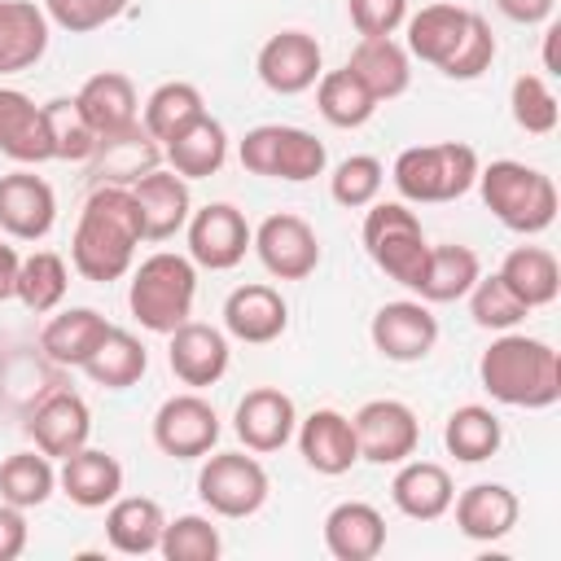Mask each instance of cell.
Wrapping results in <instances>:
<instances>
[{"instance_id":"1","label":"cell","mask_w":561,"mask_h":561,"mask_svg":"<svg viewBox=\"0 0 561 561\" xmlns=\"http://www.w3.org/2000/svg\"><path fill=\"white\" fill-rule=\"evenodd\" d=\"M145 241V219L140 202L123 184H96L92 197L79 210L75 241H70V263L83 280L110 285L131 272L136 245Z\"/></svg>"},{"instance_id":"2","label":"cell","mask_w":561,"mask_h":561,"mask_svg":"<svg viewBox=\"0 0 561 561\" xmlns=\"http://www.w3.org/2000/svg\"><path fill=\"white\" fill-rule=\"evenodd\" d=\"M478 381L495 403L508 408H552L561 399V355L526 333H500L482 359H478Z\"/></svg>"},{"instance_id":"3","label":"cell","mask_w":561,"mask_h":561,"mask_svg":"<svg viewBox=\"0 0 561 561\" xmlns=\"http://www.w3.org/2000/svg\"><path fill=\"white\" fill-rule=\"evenodd\" d=\"M473 184L482 188L486 210L504 228H513L522 237H535V232L552 228V219H557V184H552V175H543V171H535V167H526L517 158H495V162L478 167Z\"/></svg>"},{"instance_id":"4","label":"cell","mask_w":561,"mask_h":561,"mask_svg":"<svg viewBox=\"0 0 561 561\" xmlns=\"http://www.w3.org/2000/svg\"><path fill=\"white\" fill-rule=\"evenodd\" d=\"M193 294H197L193 259L158 250V254L140 259V267L131 272L127 307L149 333H171L193 316Z\"/></svg>"},{"instance_id":"5","label":"cell","mask_w":561,"mask_h":561,"mask_svg":"<svg viewBox=\"0 0 561 561\" xmlns=\"http://www.w3.org/2000/svg\"><path fill=\"white\" fill-rule=\"evenodd\" d=\"M390 180L408 202H456L478 180V153L465 140L412 145L394 158Z\"/></svg>"},{"instance_id":"6","label":"cell","mask_w":561,"mask_h":561,"mask_svg":"<svg viewBox=\"0 0 561 561\" xmlns=\"http://www.w3.org/2000/svg\"><path fill=\"white\" fill-rule=\"evenodd\" d=\"M364 250L368 259L403 289L421 285L425 259H430V241L421 232V219L403 206V202H373L364 215Z\"/></svg>"},{"instance_id":"7","label":"cell","mask_w":561,"mask_h":561,"mask_svg":"<svg viewBox=\"0 0 561 561\" xmlns=\"http://www.w3.org/2000/svg\"><path fill=\"white\" fill-rule=\"evenodd\" d=\"M237 153H241V167L250 175H272V180H289V184L316 180L329 167L324 140H316L302 127H285V123H259V127H250L241 136V149Z\"/></svg>"},{"instance_id":"8","label":"cell","mask_w":561,"mask_h":561,"mask_svg":"<svg viewBox=\"0 0 561 561\" xmlns=\"http://www.w3.org/2000/svg\"><path fill=\"white\" fill-rule=\"evenodd\" d=\"M197 495L219 517H250L267 500V469L245 451H215L197 473Z\"/></svg>"},{"instance_id":"9","label":"cell","mask_w":561,"mask_h":561,"mask_svg":"<svg viewBox=\"0 0 561 561\" xmlns=\"http://www.w3.org/2000/svg\"><path fill=\"white\" fill-rule=\"evenodd\" d=\"M219 412L210 408V399H202L197 390L188 394H171L158 412H153V443L162 456L175 460H197L210 456V447L219 443Z\"/></svg>"},{"instance_id":"10","label":"cell","mask_w":561,"mask_h":561,"mask_svg":"<svg viewBox=\"0 0 561 561\" xmlns=\"http://www.w3.org/2000/svg\"><path fill=\"white\" fill-rule=\"evenodd\" d=\"M351 425H355L359 460H373V465H403L421 443V421L399 399H368L351 416Z\"/></svg>"},{"instance_id":"11","label":"cell","mask_w":561,"mask_h":561,"mask_svg":"<svg viewBox=\"0 0 561 561\" xmlns=\"http://www.w3.org/2000/svg\"><path fill=\"white\" fill-rule=\"evenodd\" d=\"M263 259V267L276 276V280H302L316 272L320 263V237L316 228L294 215V210H276L267 215L259 228H254V241H250Z\"/></svg>"},{"instance_id":"12","label":"cell","mask_w":561,"mask_h":561,"mask_svg":"<svg viewBox=\"0 0 561 561\" xmlns=\"http://www.w3.org/2000/svg\"><path fill=\"white\" fill-rule=\"evenodd\" d=\"M250 241H254V232H250L245 215L228 202H210V206L188 215V259L197 267L228 272L245 259Z\"/></svg>"},{"instance_id":"13","label":"cell","mask_w":561,"mask_h":561,"mask_svg":"<svg viewBox=\"0 0 561 561\" xmlns=\"http://www.w3.org/2000/svg\"><path fill=\"white\" fill-rule=\"evenodd\" d=\"M368 337L390 364H416L434 351L438 320L421 298H399V302L377 307V316L368 324Z\"/></svg>"},{"instance_id":"14","label":"cell","mask_w":561,"mask_h":561,"mask_svg":"<svg viewBox=\"0 0 561 561\" xmlns=\"http://www.w3.org/2000/svg\"><path fill=\"white\" fill-rule=\"evenodd\" d=\"M92 434V412L75 390H53L44 394L31 416H26V438L48 456V460H66L70 451H79Z\"/></svg>"},{"instance_id":"15","label":"cell","mask_w":561,"mask_h":561,"mask_svg":"<svg viewBox=\"0 0 561 561\" xmlns=\"http://www.w3.org/2000/svg\"><path fill=\"white\" fill-rule=\"evenodd\" d=\"M324 53L316 44V35L307 31H276L263 48H259V79L263 88H272L276 96H294L307 92L324 70Z\"/></svg>"},{"instance_id":"16","label":"cell","mask_w":561,"mask_h":561,"mask_svg":"<svg viewBox=\"0 0 561 561\" xmlns=\"http://www.w3.org/2000/svg\"><path fill=\"white\" fill-rule=\"evenodd\" d=\"M232 430L245 443V451H280L298 430V408L276 386H254L241 394L232 412Z\"/></svg>"},{"instance_id":"17","label":"cell","mask_w":561,"mask_h":561,"mask_svg":"<svg viewBox=\"0 0 561 561\" xmlns=\"http://www.w3.org/2000/svg\"><path fill=\"white\" fill-rule=\"evenodd\" d=\"M57 197L44 175L35 171H9L0 175V232L13 241H39L53 232Z\"/></svg>"},{"instance_id":"18","label":"cell","mask_w":561,"mask_h":561,"mask_svg":"<svg viewBox=\"0 0 561 561\" xmlns=\"http://www.w3.org/2000/svg\"><path fill=\"white\" fill-rule=\"evenodd\" d=\"M289 324V307L280 298V289L263 285V280H250V285H237L228 298H224V329L237 337V342H250V346H267L285 333Z\"/></svg>"},{"instance_id":"19","label":"cell","mask_w":561,"mask_h":561,"mask_svg":"<svg viewBox=\"0 0 561 561\" xmlns=\"http://www.w3.org/2000/svg\"><path fill=\"white\" fill-rule=\"evenodd\" d=\"M171 346H167V364L171 373L202 390V386H215L224 373H228V337L215 329V324H202V320H184L180 329L167 333Z\"/></svg>"},{"instance_id":"20","label":"cell","mask_w":561,"mask_h":561,"mask_svg":"<svg viewBox=\"0 0 561 561\" xmlns=\"http://www.w3.org/2000/svg\"><path fill=\"white\" fill-rule=\"evenodd\" d=\"M298 451L324 478L346 473L359 460V443H355L351 416H342L337 408H316L307 421H298Z\"/></svg>"},{"instance_id":"21","label":"cell","mask_w":561,"mask_h":561,"mask_svg":"<svg viewBox=\"0 0 561 561\" xmlns=\"http://www.w3.org/2000/svg\"><path fill=\"white\" fill-rule=\"evenodd\" d=\"M136 202H140V219H145V241H167L175 237L188 215H193V197H188V180L175 175L171 167H153L131 184Z\"/></svg>"},{"instance_id":"22","label":"cell","mask_w":561,"mask_h":561,"mask_svg":"<svg viewBox=\"0 0 561 561\" xmlns=\"http://www.w3.org/2000/svg\"><path fill=\"white\" fill-rule=\"evenodd\" d=\"M0 153L22 162V167H35V162L53 158V136H48L44 105H35L18 88H0Z\"/></svg>"},{"instance_id":"23","label":"cell","mask_w":561,"mask_h":561,"mask_svg":"<svg viewBox=\"0 0 561 561\" xmlns=\"http://www.w3.org/2000/svg\"><path fill=\"white\" fill-rule=\"evenodd\" d=\"M75 105L83 110V118L92 123V131L101 140H110V136L136 127L140 96H136V83L123 70H101V75L83 79V88L75 92Z\"/></svg>"},{"instance_id":"24","label":"cell","mask_w":561,"mask_h":561,"mask_svg":"<svg viewBox=\"0 0 561 561\" xmlns=\"http://www.w3.org/2000/svg\"><path fill=\"white\" fill-rule=\"evenodd\" d=\"M57 486H61V495H66L70 504H79V508H105V504H114L118 491H123V465H118L110 451L83 443L79 451H70V456L61 460Z\"/></svg>"},{"instance_id":"25","label":"cell","mask_w":561,"mask_h":561,"mask_svg":"<svg viewBox=\"0 0 561 561\" xmlns=\"http://www.w3.org/2000/svg\"><path fill=\"white\" fill-rule=\"evenodd\" d=\"M451 504H456V530L478 543L504 539L522 517V504L504 482H473Z\"/></svg>"},{"instance_id":"26","label":"cell","mask_w":561,"mask_h":561,"mask_svg":"<svg viewBox=\"0 0 561 561\" xmlns=\"http://www.w3.org/2000/svg\"><path fill=\"white\" fill-rule=\"evenodd\" d=\"M324 548L333 561H373L386 548V517L364 500H342L324 517Z\"/></svg>"},{"instance_id":"27","label":"cell","mask_w":561,"mask_h":561,"mask_svg":"<svg viewBox=\"0 0 561 561\" xmlns=\"http://www.w3.org/2000/svg\"><path fill=\"white\" fill-rule=\"evenodd\" d=\"M390 500L403 517L412 522H434L451 508L456 500V486H451V473L434 460H403L394 482H390Z\"/></svg>"},{"instance_id":"28","label":"cell","mask_w":561,"mask_h":561,"mask_svg":"<svg viewBox=\"0 0 561 561\" xmlns=\"http://www.w3.org/2000/svg\"><path fill=\"white\" fill-rule=\"evenodd\" d=\"M48 53V13L35 0H0V75L31 70Z\"/></svg>"},{"instance_id":"29","label":"cell","mask_w":561,"mask_h":561,"mask_svg":"<svg viewBox=\"0 0 561 561\" xmlns=\"http://www.w3.org/2000/svg\"><path fill=\"white\" fill-rule=\"evenodd\" d=\"M346 70L377 96L390 101L399 92H408L412 83V66H408V48L394 44V35H359V44L346 57Z\"/></svg>"},{"instance_id":"30","label":"cell","mask_w":561,"mask_h":561,"mask_svg":"<svg viewBox=\"0 0 561 561\" xmlns=\"http://www.w3.org/2000/svg\"><path fill=\"white\" fill-rule=\"evenodd\" d=\"M110 329H114V324H110L101 311H92V307H70V311H57V316L44 324L39 351H44L53 364H61V368H83V364L92 359V351L105 342Z\"/></svg>"},{"instance_id":"31","label":"cell","mask_w":561,"mask_h":561,"mask_svg":"<svg viewBox=\"0 0 561 561\" xmlns=\"http://www.w3.org/2000/svg\"><path fill=\"white\" fill-rule=\"evenodd\" d=\"M162 153H167V167L175 175H184V180H210L224 167V158H228V131H224L219 118L202 114L180 136H171L162 145Z\"/></svg>"},{"instance_id":"32","label":"cell","mask_w":561,"mask_h":561,"mask_svg":"<svg viewBox=\"0 0 561 561\" xmlns=\"http://www.w3.org/2000/svg\"><path fill=\"white\" fill-rule=\"evenodd\" d=\"M162 504L149 500V495H118L105 513V539L114 552L123 557H145V552H158V539H162Z\"/></svg>"},{"instance_id":"33","label":"cell","mask_w":561,"mask_h":561,"mask_svg":"<svg viewBox=\"0 0 561 561\" xmlns=\"http://www.w3.org/2000/svg\"><path fill=\"white\" fill-rule=\"evenodd\" d=\"M469 13L473 9H460V4H447V0L425 4L421 13L408 18V53L430 61V66H443L456 53V44L469 26Z\"/></svg>"},{"instance_id":"34","label":"cell","mask_w":561,"mask_h":561,"mask_svg":"<svg viewBox=\"0 0 561 561\" xmlns=\"http://www.w3.org/2000/svg\"><path fill=\"white\" fill-rule=\"evenodd\" d=\"M482 276V263L469 245H430V259H425V272H421V285L412 294H421V302H456L473 289V280Z\"/></svg>"},{"instance_id":"35","label":"cell","mask_w":561,"mask_h":561,"mask_svg":"<svg viewBox=\"0 0 561 561\" xmlns=\"http://www.w3.org/2000/svg\"><path fill=\"white\" fill-rule=\"evenodd\" d=\"M500 276H504V285H508L530 311L557 302V294H561L557 254L543 250V245H517V250H508L504 263H500Z\"/></svg>"},{"instance_id":"36","label":"cell","mask_w":561,"mask_h":561,"mask_svg":"<svg viewBox=\"0 0 561 561\" xmlns=\"http://www.w3.org/2000/svg\"><path fill=\"white\" fill-rule=\"evenodd\" d=\"M500 443H504V425H500V416H495L491 408H482V403L456 408V412L447 416V425H443V447H447V456H456L460 465H482V460H491V456L500 451Z\"/></svg>"},{"instance_id":"37","label":"cell","mask_w":561,"mask_h":561,"mask_svg":"<svg viewBox=\"0 0 561 561\" xmlns=\"http://www.w3.org/2000/svg\"><path fill=\"white\" fill-rule=\"evenodd\" d=\"M92 158H96V180H101V184H123V188H131L145 171L158 167V140L136 123V127H127V131L101 140Z\"/></svg>"},{"instance_id":"38","label":"cell","mask_w":561,"mask_h":561,"mask_svg":"<svg viewBox=\"0 0 561 561\" xmlns=\"http://www.w3.org/2000/svg\"><path fill=\"white\" fill-rule=\"evenodd\" d=\"M145 368H149V351H145V342L136 337V333H127V329H110L105 333V342L92 351V359L83 364V373L96 381V386H105V390H127V386H136L140 377H145Z\"/></svg>"},{"instance_id":"39","label":"cell","mask_w":561,"mask_h":561,"mask_svg":"<svg viewBox=\"0 0 561 561\" xmlns=\"http://www.w3.org/2000/svg\"><path fill=\"white\" fill-rule=\"evenodd\" d=\"M66 289H70V267H66V259L57 250H35V254H26L18 263V289H13V298H22L26 311H35V316L57 311L61 298H66Z\"/></svg>"},{"instance_id":"40","label":"cell","mask_w":561,"mask_h":561,"mask_svg":"<svg viewBox=\"0 0 561 561\" xmlns=\"http://www.w3.org/2000/svg\"><path fill=\"white\" fill-rule=\"evenodd\" d=\"M206 114V101H202V92L193 88V83H184V79H171V83H158L153 92H149V101H145V131L153 136V140H171V136H180L188 123H197Z\"/></svg>"},{"instance_id":"41","label":"cell","mask_w":561,"mask_h":561,"mask_svg":"<svg viewBox=\"0 0 561 561\" xmlns=\"http://www.w3.org/2000/svg\"><path fill=\"white\" fill-rule=\"evenodd\" d=\"M316 105L333 127H364L377 110V96L342 66V70H324L316 79Z\"/></svg>"},{"instance_id":"42","label":"cell","mask_w":561,"mask_h":561,"mask_svg":"<svg viewBox=\"0 0 561 561\" xmlns=\"http://www.w3.org/2000/svg\"><path fill=\"white\" fill-rule=\"evenodd\" d=\"M57 486V473H53V460L35 447V451H13L4 465H0V500L4 504H18V508H39Z\"/></svg>"},{"instance_id":"43","label":"cell","mask_w":561,"mask_h":561,"mask_svg":"<svg viewBox=\"0 0 561 561\" xmlns=\"http://www.w3.org/2000/svg\"><path fill=\"white\" fill-rule=\"evenodd\" d=\"M48 118V136H53V158L61 162H88L101 145V136L92 131V123L83 118V110L75 105V96H57L44 105Z\"/></svg>"},{"instance_id":"44","label":"cell","mask_w":561,"mask_h":561,"mask_svg":"<svg viewBox=\"0 0 561 561\" xmlns=\"http://www.w3.org/2000/svg\"><path fill=\"white\" fill-rule=\"evenodd\" d=\"M465 298H469V316H473V324L495 329V333L517 329V324L530 316V307H526V302L504 285V276H500V272L478 276V280H473V289H469Z\"/></svg>"},{"instance_id":"45","label":"cell","mask_w":561,"mask_h":561,"mask_svg":"<svg viewBox=\"0 0 561 561\" xmlns=\"http://www.w3.org/2000/svg\"><path fill=\"white\" fill-rule=\"evenodd\" d=\"M158 552L167 561H219L224 539H219V526H210V517L184 513V517H175V522L162 526Z\"/></svg>"},{"instance_id":"46","label":"cell","mask_w":561,"mask_h":561,"mask_svg":"<svg viewBox=\"0 0 561 561\" xmlns=\"http://www.w3.org/2000/svg\"><path fill=\"white\" fill-rule=\"evenodd\" d=\"M508 105H513V123H517L526 136H548V131H557L561 105H557V92H552L539 75H517V79H513V92H508Z\"/></svg>"},{"instance_id":"47","label":"cell","mask_w":561,"mask_h":561,"mask_svg":"<svg viewBox=\"0 0 561 561\" xmlns=\"http://www.w3.org/2000/svg\"><path fill=\"white\" fill-rule=\"evenodd\" d=\"M381 180H386V167H381L373 153H351V158H342L337 171L329 175V193H333L337 206L359 210V206H373V202H377Z\"/></svg>"},{"instance_id":"48","label":"cell","mask_w":561,"mask_h":561,"mask_svg":"<svg viewBox=\"0 0 561 561\" xmlns=\"http://www.w3.org/2000/svg\"><path fill=\"white\" fill-rule=\"evenodd\" d=\"M491 61H495V31H491V22L482 13H469V26H465L456 53L438 70L447 79H478V75L491 70Z\"/></svg>"},{"instance_id":"49","label":"cell","mask_w":561,"mask_h":561,"mask_svg":"<svg viewBox=\"0 0 561 561\" xmlns=\"http://www.w3.org/2000/svg\"><path fill=\"white\" fill-rule=\"evenodd\" d=\"M131 0H44L48 22H57L70 35H88L101 31L105 22H114Z\"/></svg>"},{"instance_id":"50","label":"cell","mask_w":561,"mask_h":561,"mask_svg":"<svg viewBox=\"0 0 561 561\" xmlns=\"http://www.w3.org/2000/svg\"><path fill=\"white\" fill-rule=\"evenodd\" d=\"M346 13L359 35H394L408 22V0H346Z\"/></svg>"},{"instance_id":"51","label":"cell","mask_w":561,"mask_h":561,"mask_svg":"<svg viewBox=\"0 0 561 561\" xmlns=\"http://www.w3.org/2000/svg\"><path fill=\"white\" fill-rule=\"evenodd\" d=\"M26 552V517L18 504L0 500V561H13Z\"/></svg>"},{"instance_id":"52","label":"cell","mask_w":561,"mask_h":561,"mask_svg":"<svg viewBox=\"0 0 561 561\" xmlns=\"http://www.w3.org/2000/svg\"><path fill=\"white\" fill-rule=\"evenodd\" d=\"M557 0H495V9L508 18V22H522V26H535V22H548Z\"/></svg>"},{"instance_id":"53","label":"cell","mask_w":561,"mask_h":561,"mask_svg":"<svg viewBox=\"0 0 561 561\" xmlns=\"http://www.w3.org/2000/svg\"><path fill=\"white\" fill-rule=\"evenodd\" d=\"M18 263H22V259H18V250L0 241V302H4V298H13V289H18Z\"/></svg>"},{"instance_id":"54","label":"cell","mask_w":561,"mask_h":561,"mask_svg":"<svg viewBox=\"0 0 561 561\" xmlns=\"http://www.w3.org/2000/svg\"><path fill=\"white\" fill-rule=\"evenodd\" d=\"M557 39H561V26H548V35H543V70H548V75H561V61H557Z\"/></svg>"}]
</instances>
